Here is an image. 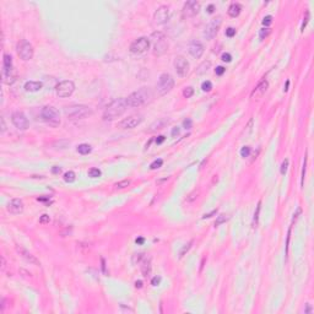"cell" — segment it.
Listing matches in <instances>:
<instances>
[{"mask_svg":"<svg viewBox=\"0 0 314 314\" xmlns=\"http://www.w3.org/2000/svg\"><path fill=\"white\" fill-rule=\"evenodd\" d=\"M128 108L127 98H117L112 102L109 106H107L106 110L103 113V119L104 120H114L117 118H119L122 114Z\"/></svg>","mask_w":314,"mask_h":314,"instance_id":"obj_1","label":"cell"},{"mask_svg":"<svg viewBox=\"0 0 314 314\" xmlns=\"http://www.w3.org/2000/svg\"><path fill=\"white\" fill-rule=\"evenodd\" d=\"M152 97L153 95L150 87H141L137 91L132 92L131 95L128 96V98H127L128 107H140L142 104L150 102L152 100Z\"/></svg>","mask_w":314,"mask_h":314,"instance_id":"obj_2","label":"cell"},{"mask_svg":"<svg viewBox=\"0 0 314 314\" xmlns=\"http://www.w3.org/2000/svg\"><path fill=\"white\" fill-rule=\"evenodd\" d=\"M64 113L70 120H81L92 115V109L85 104H73L64 109Z\"/></svg>","mask_w":314,"mask_h":314,"instance_id":"obj_3","label":"cell"},{"mask_svg":"<svg viewBox=\"0 0 314 314\" xmlns=\"http://www.w3.org/2000/svg\"><path fill=\"white\" fill-rule=\"evenodd\" d=\"M152 42V46H153V54L156 55V57H161L167 51H168V41H167L166 36L162 33V32H153L151 34V38H150Z\"/></svg>","mask_w":314,"mask_h":314,"instance_id":"obj_4","label":"cell"},{"mask_svg":"<svg viewBox=\"0 0 314 314\" xmlns=\"http://www.w3.org/2000/svg\"><path fill=\"white\" fill-rule=\"evenodd\" d=\"M41 118L43 119L47 124H49L51 127H58L60 124V117H59V112L57 108H54L52 106H46L43 109L41 110Z\"/></svg>","mask_w":314,"mask_h":314,"instance_id":"obj_5","label":"cell"},{"mask_svg":"<svg viewBox=\"0 0 314 314\" xmlns=\"http://www.w3.org/2000/svg\"><path fill=\"white\" fill-rule=\"evenodd\" d=\"M173 86H174L173 78H172L169 74H166L164 73V74H162L161 76H159V79L157 81V86H156L157 93L159 96H164V95H167L173 88Z\"/></svg>","mask_w":314,"mask_h":314,"instance_id":"obj_6","label":"cell"},{"mask_svg":"<svg viewBox=\"0 0 314 314\" xmlns=\"http://www.w3.org/2000/svg\"><path fill=\"white\" fill-rule=\"evenodd\" d=\"M17 54L22 60H30L33 57V47L28 41L22 39L17 43Z\"/></svg>","mask_w":314,"mask_h":314,"instance_id":"obj_7","label":"cell"},{"mask_svg":"<svg viewBox=\"0 0 314 314\" xmlns=\"http://www.w3.org/2000/svg\"><path fill=\"white\" fill-rule=\"evenodd\" d=\"M221 23H222V19L221 17H216V19H212L210 22H209L205 27V31H204V37L207 39V41H211L214 39V37L217 34L220 27H221Z\"/></svg>","mask_w":314,"mask_h":314,"instance_id":"obj_8","label":"cell"},{"mask_svg":"<svg viewBox=\"0 0 314 314\" xmlns=\"http://www.w3.org/2000/svg\"><path fill=\"white\" fill-rule=\"evenodd\" d=\"M74 91H75V83L73 81H69V80L59 82L57 85V87H55V92H57V95L59 97H61V98H66V97L71 96Z\"/></svg>","mask_w":314,"mask_h":314,"instance_id":"obj_9","label":"cell"},{"mask_svg":"<svg viewBox=\"0 0 314 314\" xmlns=\"http://www.w3.org/2000/svg\"><path fill=\"white\" fill-rule=\"evenodd\" d=\"M150 39L146 37H140L134 41L130 46V52L134 54H142L150 48Z\"/></svg>","mask_w":314,"mask_h":314,"instance_id":"obj_10","label":"cell"},{"mask_svg":"<svg viewBox=\"0 0 314 314\" xmlns=\"http://www.w3.org/2000/svg\"><path fill=\"white\" fill-rule=\"evenodd\" d=\"M174 69H176L177 74L180 78H184V76H187L188 73H189V69H190L189 61H188L184 57H182V55H178V57L174 59Z\"/></svg>","mask_w":314,"mask_h":314,"instance_id":"obj_11","label":"cell"},{"mask_svg":"<svg viewBox=\"0 0 314 314\" xmlns=\"http://www.w3.org/2000/svg\"><path fill=\"white\" fill-rule=\"evenodd\" d=\"M11 122L12 124L15 125V127L19 129V130H26L27 128L30 127V123H28V119H27V117L22 113V112H14L12 115H11Z\"/></svg>","mask_w":314,"mask_h":314,"instance_id":"obj_12","label":"cell"},{"mask_svg":"<svg viewBox=\"0 0 314 314\" xmlns=\"http://www.w3.org/2000/svg\"><path fill=\"white\" fill-rule=\"evenodd\" d=\"M200 11V4L197 1V0H189V1H187L183 6V10H182V15L183 17L188 19V17H193L195 15H198Z\"/></svg>","mask_w":314,"mask_h":314,"instance_id":"obj_13","label":"cell"},{"mask_svg":"<svg viewBox=\"0 0 314 314\" xmlns=\"http://www.w3.org/2000/svg\"><path fill=\"white\" fill-rule=\"evenodd\" d=\"M169 19V9L168 6L162 5L155 11V15H153V21H155L156 25H163L166 23Z\"/></svg>","mask_w":314,"mask_h":314,"instance_id":"obj_14","label":"cell"},{"mask_svg":"<svg viewBox=\"0 0 314 314\" xmlns=\"http://www.w3.org/2000/svg\"><path fill=\"white\" fill-rule=\"evenodd\" d=\"M141 122H142V117L134 114V115H130L128 118H125V119H123L122 122H119L118 123V127L122 128V129H132V128L137 127Z\"/></svg>","mask_w":314,"mask_h":314,"instance_id":"obj_15","label":"cell"},{"mask_svg":"<svg viewBox=\"0 0 314 314\" xmlns=\"http://www.w3.org/2000/svg\"><path fill=\"white\" fill-rule=\"evenodd\" d=\"M188 51H189V53H190V55H192L193 58L199 59V58L203 57L205 48H204V46H203V43H201V42H199V41H192L189 47H188Z\"/></svg>","mask_w":314,"mask_h":314,"instance_id":"obj_16","label":"cell"},{"mask_svg":"<svg viewBox=\"0 0 314 314\" xmlns=\"http://www.w3.org/2000/svg\"><path fill=\"white\" fill-rule=\"evenodd\" d=\"M268 88H269V82L266 80L260 81L256 85V87L252 91V93H250V98L252 100H260L261 97L265 95V92L268 91Z\"/></svg>","mask_w":314,"mask_h":314,"instance_id":"obj_17","label":"cell"},{"mask_svg":"<svg viewBox=\"0 0 314 314\" xmlns=\"http://www.w3.org/2000/svg\"><path fill=\"white\" fill-rule=\"evenodd\" d=\"M6 209H8V211L10 214L19 215L23 211V203H22V200H20V199H12V200H10V203L8 204Z\"/></svg>","mask_w":314,"mask_h":314,"instance_id":"obj_18","label":"cell"},{"mask_svg":"<svg viewBox=\"0 0 314 314\" xmlns=\"http://www.w3.org/2000/svg\"><path fill=\"white\" fill-rule=\"evenodd\" d=\"M16 250H17V253L23 258L25 260H27L30 264H33V265H39V260L37 259L36 256H34L33 254H31L28 250L25 249L23 247H20V246H16Z\"/></svg>","mask_w":314,"mask_h":314,"instance_id":"obj_19","label":"cell"},{"mask_svg":"<svg viewBox=\"0 0 314 314\" xmlns=\"http://www.w3.org/2000/svg\"><path fill=\"white\" fill-rule=\"evenodd\" d=\"M169 123V119H167V118H161V119H157L156 122H153L151 125H150V129L147 130L149 132H155L157 130H161L163 129L167 124Z\"/></svg>","mask_w":314,"mask_h":314,"instance_id":"obj_20","label":"cell"},{"mask_svg":"<svg viewBox=\"0 0 314 314\" xmlns=\"http://www.w3.org/2000/svg\"><path fill=\"white\" fill-rule=\"evenodd\" d=\"M141 273L144 276H149L151 273V258L150 256H145L141 260Z\"/></svg>","mask_w":314,"mask_h":314,"instance_id":"obj_21","label":"cell"},{"mask_svg":"<svg viewBox=\"0 0 314 314\" xmlns=\"http://www.w3.org/2000/svg\"><path fill=\"white\" fill-rule=\"evenodd\" d=\"M42 82L39 81H27L25 83V90L28 92H37L42 88Z\"/></svg>","mask_w":314,"mask_h":314,"instance_id":"obj_22","label":"cell"},{"mask_svg":"<svg viewBox=\"0 0 314 314\" xmlns=\"http://www.w3.org/2000/svg\"><path fill=\"white\" fill-rule=\"evenodd\" d=\"M241 11H242V5L238 3H233L228 8V15L231 17H237V16H239Z\"/></svg>","mask_w":314,"mask_h":314,"instance_id":"obj_23","label":"cell"},{"mask_svg":"<svg viewBox=\"0 0 314 314\" xmlns=\"http://www.w3.org/2000/svg\"><path fill=\"white\" fill-rule=\"evenodd\" d=\"M91 146H90L88 144H81L78 146V152L81 153V155H87V153L91 152Z\"/></svg>","mask_w":314,"mask_h":314,"instance_id":"obj_24","label":"cell"},{"mask_svg":"<svg viewBox=\"0 0 314 314\" xmlns=\"http://www.w3.org/2000/svg\"><path fill=\"white\" fill-rule=\"evenodd\" d=\"M210 66H211V63L210 61H204L203 64H201L199 68H198V74L199 75H201V74H205L209 69H210Z\"/></svg>","mask_w":314,"mask_h":314,"instance_id":"obj_25","label":"cell"},{"mask_svg":"<svg viewBox=\"0 0 314 314\" xmlns=\"http://www.w3.org/2000/svg\"><path fill=\"white\" fill-rule=\"evenodd\" d=\"M75 179H76V174L73 171H69L64 174V180L66 183H73V182H75Z\"/></svg>","mask_w":314,"mask_h":314,"instance_id":"obj_26","label":"cell"},{"mask_svg":"<svg viewBox=\"0 0 314 314\" xmlns=\"http://www.w3.org/2000/svg\"><path fill=\"white\" fill-rule=\"evenodd\" d=\"M193 243H194V241L192 239V241H190L189 243H187L185 246H184V247H183L182 249H180V252H179V258H183V256L185 255V253H188V252H189V249L192 248Z\"/></svg>","mask_w":314,"mask_h":314,"instance_id":"obj_27","label":"cell"},{"mask_svg":"<svg viewBox=\"0 0 314 314\" xmlns=\"http://www.w3.org/2000/svg\"><path fill=\"white\" fill-rule=\"evenodd\" d=\"M260 207H261V201H259L256 205V210H255V214H254V220H253V226L256 227L258 225V221H259V214H260Z\"/></svg>","mask_w":314,"mask_h":314,"instance_id":"obj_28","label":"cell"},{"mask_svg":"<svg viewBox=\"0 0 314 314\" xmlns=\"http://www.w3.org/2000/svg\"><path fill=\"white\" fill-rule=\"evenodd\" d=\"M162 164H163V159L162 158H157L150 164V168L151 169H158L159 167H162Z\"/></svg>","mask_w":314,"mask_h":314,"instance_id":"obj_29","label":"cell"},{"mask_svg":"<svg viewBox=\"0 0 314 314\" xmlns=\"http://www.w3.org/2000/svg\"><path fill=\"white\" fill-rule=\"evenodd\" d=\"M101 174H102V172L98 168H91L88 171V176L91 178H98V177H101Z\"/></svg>","mask_w":314,"mask_h":314,"instance_id":"obj_30","label":"cell"},{"mask_svg":"<svg viewBox=\"0 0 314 314\" xmlns=\"http://www.w3.org/2000/svg\"><path fill=\"white\" fill-rule=\"evenodd\" d=\"M305 169H307V155L304 156V161H303V168H302V174H301V185H302V187H303V184H304Z\"/></svg>","mask_w":314,"mask_h":314,"instance_id":"obj_31","label":"cell"},{"mask_svg":"<svg viewBox=\"0 0 314 314\" xmlns=\"http://www.w3.org/2000/svg\"><path fill=\"white\" fill-rule=\"evenodd\" d=\"M144 258H145L144 253H136V254H134V256H132V263L134 264H140Z\"/></svg>","mask_w":314,"mask_h":314,"instance_id":"obj_32","label":"cell"},{"mask_svg":"<svg viewBox=\"0 0 314 314\" xmlns=\"http://www.w3.org/2000/svg\"><path fill=\"white\" fill-rule=\"evenodd\" d=\"M227 220H228V216L220 215L219 217H217V220H216V222H215V226H220V225H222V223H225Z\"/></svg>","mask_w":314,"mask_h":314,"instance_id":"obj_33","label":"cell"},{"mask_svg":"<svg viewBox=\"0 0 314 314\" xmlns=\"http://www.w3.org/2000/svg\"><path fill=\"white\" fill-rule=\"evenodd\" d=\"M194 95V88L193 87H187L183 90V96L185 98H190V97Z\"/></svg>","mask_w":314,"mask_h":314,"instance_id":"obj_34","label":"cell"},{"mask_svg":"<svg viewBox=\"0 0 314 314\" xmlns=\"http://www.w3.org/2000/svg\"><path fill=\"white\" fill-rule=\"evenodd\" d=\"M201 88H203V91H206V92L211 91V88H212V83H211V81H204V82H203V85H201Z\"/></svg>","mask_w":314,"mask_h":314,"instance_id":"obj_35","label":"cell"},{"mask_svg":"<svg viewBox=\"0 0 314 314\" xmlns=\"http://www.w3.org/2000/svg\"><path fill=\"white\" fill-rule=\"evenodd\" d=\"M198 195H199V192L198 190H194L192 194H189L187 197V203H192V201H194L195 199L198 198Z\"/></svg>","mask_w":314,"mask_h":314,"instance_id":"obj_36","label":"cell"},{"mask_svg":"<svg viewBox=\"0 0 314 314\" xmlns=\"http://www.w3.org/2000/svg\"><path fill=\"white\" fill-rule=\"evenodd\" d=\"M270 32H271V30L270 28H263V30H260V32H259V37L261 38V39H265L266 38L269 34H270Z\"/></svg>","mask_w":314,"mask_h":314,"instance_id":"obj_37","label":"cell"},{"mask_svg":"<svg viewBox=\"0 0 314 314\" xmlns=\"http://www.w3.org/2000/svg\"><path fill=\"white\" fill-rule=\"evenodd\" d=\"M249 153H250V147L249 146H243L242 150H241V156L246 158V157L249 156Z\"/></svg>","mask_w":314,"mask_h":314,"instance_id":"obj_38","label":"cell"},{"mask_svg":"<svg viewBox=\"0 0 314 314\" xmlns=\"http://www.w3.org/2000/svg\"><path fill=\"white\" fill-rule=\"evenodd\" d=\"M129 184H130V180H122V182L115 184V188H118V189H123V188H127Z\"/></svg>","mask_w":314,"mask_h":314,"instance_id":"obj_39","label":"cell"},{"mask_svg":"<svg viewBox=\"0 0 314 314\" xmlns=\"http://www.w3.org/2000/svg\"><path fill=\"white\" fill-rule=\"evenodd\" d=\"M49 221H51V219H49V216H48L47 214L42 215L39 217V223H42V225H47V223H49Z\"/></svg>","mask_w":314,"mask_h":314,"instance_id":"obj_40","label":"cell"},{"mask_svg":"<svg viewBox=\"0 0 314 314\" xmlns=\"http://www.w3.org/2000/svg\"><path fill=\"white\" fill-rule=\"evenodd\" d=\"M183 127H184L185 129H190V128L193 127V120L190 119V118H187V119H184V122H183Z\"/></svg>","mask_w":314,"mask_h":314,"instance_id":"obj_41","label":"cell"},{"mask_svg":"<svg viewBox=\"0 0 314 314\" xmlns=\"http://www.w3.org/2000/svg\"><path fill=\"white\" fill-rule=\"evenodd\" d=\"M287 167H288V159L286 158L285 161L282 162V164H281V171H280L281 174H285L286 172H287Z\"/></svg>","mask_w":314,"mask_h":314,"instance_id":"obj_42","label":"cell"},{"mask_svg":"<svg viewBox=\"0 0 314 314\" xmlns=\"http://www.w3.org/2000/svg\"><path fill=\"white\" fill-rule=\"evenodd\" d=\"M271 22H273V16H271V15L265 16L264 20H263V25L264 26H269V25H271Z\"/></svg>","mask_w":314,"mask_h":314,"instance_id":"obj_43","label":"cell"},{"mask_svg":"<svg viewBox=\"0 0 314 314\" xmlns=\"http://www.w3.org/2000/svg\"><path fill=\"white\" fill-rule=\"evenodd\" d=\"M236 34V28H233V27H228V28L226 30V36L229 37V38H232L233 36Z\"/></svg>","mask_w":314,"mask_h":314,"instance_id":"obj_44","label":"cell"},{"mask_svg":"<svg viewBox=\"0 0 314 314\" xmlns=\"http://www.w3.org/2000/svg\"><path fill=\"white\" fill-rule=\"evenodd\" d=\"M221 59L223 60V61H226V63H229L232 60V55L229 54V53H223L222 55H221Z\"/></svg>","mask_w":314,"mask_h":314,"instance_id":"obj_45","label":"cell"},{"mask_svg":"<svg viewBox=\"0 0 314 314\" xmlns=\"http://www.w3.org/2000/svg\"><path fill=\"white\" fill-rule=\"evenodd\" d=\"M161 280H162L161 276H155V277H153L152 280H151V285H152V286H158L159 282H161Z\"/></svg>","mask_w":314,"mask_h":314,"instance_id":"obj_46","label":"cell"},{"mask_svg":"<svg viewBox=\"0 0 314 314\" xmlns=\"http://www.w3.org/2000/svg\"><path fill=\"white\" fill-rule=\"evenodd\" d=\"M226 71V69L223 68V66H217L215 69V74L216 75H219V76H221V75H223V73Z\"/></svg>","mask_w":314,"mask_h":314,"instance_id":"obj_47","label":"cell"},{"mask_svg":"<svg viewBox=\"0 0 314 314\" xmlns=\"http://www.w3.org/2000/svg\"><path fill=\"white\" fill-rule=\"evenodd\" d=\"M308 20H309V11H307L305 12V19L303 21V23H302V31H304V27L307 26V23H308Z\"/></svg>","mask_w":314,"mask_h":314,"instance_id":"obj_48","label":"cell"},{"mask_svg":"<svg viewBox=\"0 0 314 314\" xmlns=\"http://www.w3.org/2000/svg\"><path fill=\"white\" fill-rule=\"evenodd\" d=\"M179 134H180V128L176 127V128H173V129H172V136H173V137L178 136Z\"/></svg>","mask_w":314,"mask_h":314,"instance_id":"obj_49","label":"cell"},{"mask_svg":"<svg viewBox=\"0 0 314 314\" xmlns=\"http://www.w3.org/2000/svg\"><path fill=\"white\" fill-rule=\"evenodd\" d=\"M164 140H166V136H163V135H159V136L156 139V144H157V145H161V144H162Z\"/></svg>","mask_w":314,"mask_h":314,"instance_id":"obj_50","label":"cell"},{"mask_svg":"<svg viewBox=\"0 0 314 314\" xmlns=\"http://www.w3.org/2000/svg\"><path fill=\"white\" fill-rule=\"evenodd\" d=\"M52 172H53L54 174H59V173L61 172V168H60V167H58V166H54L53 168H52Z\"/></svg>","mask_w":314,"mask_h":314,"instance_id":"obj_51","label":"cell"},{"mask_svg":"<svg viewBox=\"0 0 314 314\" xmlns=\"http://www.w3.org/2000/svg\"><path fill=\"white\" fill-rule=\"evenodd\" d=\"M216 212H217V210H212L210 214H206V215H204V217H203V219H210L211 216H212V215H215Z\"/></svg>","mask_w":314,"mask_h":314,"instance_id":"obj_52","label":"cell"},{"mask_svg":"<svg viewBox=\"0 0 314 314\" xmlns=\"http://www.w3.org/2000/svg\"><path fill=\"white\" fill-rule=\"evenodd\" d=\"M0 123H1V131L4 132L6 130V125H5V120H4V118H0Z\"/></svg>","mask_w":314,"mask_h":314,"instance_id":"obj_53","label":"cell"},{"mask_svg":"<svg viewBox=\"0 0 314 314\" xmlns=\"http://www.w3.org/2000/svg\"><path fill=\"white\" fill-rule=\"evenodd\" d=\"M214 11H215V5L210 4V5L207 6V12H209V14H212Z\"/></svg>","mask_w":314,"mask_h":314,"instance_id":"obj_54","label":"cell"},{"mask_svg":"<svg viewBox=\"0 0 314 314\" xmlns=\"http://www.w3.org/2000/svg\"><path fill=\"white\" fill-rule=\"evenodd\" d=\"M6 268V261H5V258L1 256V271H4Z\"/></svg>","mask_w":314,"mask_h":314,"instance_id":"obj_55","label":"cell"},{"mask_svg":"<svg viewBox=\"0 0 314 314\" xmlns=\"http://www.w3.org/2000/svg\"><path fill=\"white\" fill-rule=\"evenodd\" d=\"M136 244H142L145 242V238H142V237H139V238H136Z\"/></svg>","mask_w":314,"mask_h":314,"instance_id":"obj_56","label":"cell"},{"mask_svg":"<svg viewBox=\"0 0 314 314\" xmlns=\"http://www.w3.org/2000/svg\"><path fill=\"white\" fill-rule=\"evenodd\" d=\"M135 287L136 288H141L142 287V281H136L135 282Z\"/></svg>","mask_w":314,"mask_h":314,"instance_id":"obj_57","label":"cell"},{"mask_svg":"<svg viewBox=\"0 0 314 314\" xmlns=\"http://www.w3.org/2000/svg\"><path fill=\"white\" fill-rule=\"evenodd\" d=\"M312 312V308L309 304H305V309H304V313H310Z\"/></svg>","mask_w":314,"mask_h":314,"instance_id":"obj_58","label":"cell"},{"mask_svg":"<svg viewBox=\"0 0 314 314\" xmlns=\"http://www.w3.org/2000/svg\"><path fill=\"white\" fill-rule=\"evenodd\" d=\"M102 269H103V273L106 274V264H104V259H102Z\"/></svg>","mask_w":314,"mask_h":314,"instance_id":"obj_59","label":"cell"},{"mask_svg":"<svg viewBox=\"0 0 314 314\" xmlns=\"http://www.w3.org/2000/svg\"><path fill=\"white\" fill-rule=\"evenodd\" d=\"M288 86H290V80L286 81V86H285V91H287L288 90Z\"/></svg>","mask_w":314,"mask_h":314,"instance_id":"obj_60","label":"cell"}]
</instances>
